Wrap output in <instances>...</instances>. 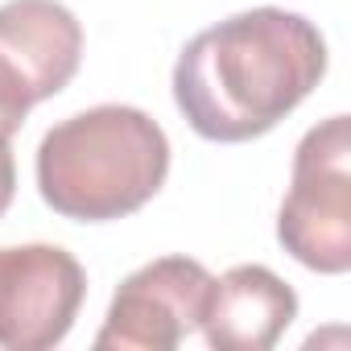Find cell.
<instances>
[{"label": "cell", "instance_id": "6da1fadb", "mask_svg": "<svg viewBox=\"0 0 351 351\" xmlns=\"http://www.w3.org/2000/svg\"><path fill=\"white\" fill-rule=\"evenodd\" d=\"M326 75V42L289 9H248L195 34L173 62L182 120L219 145L277 128Z\"/></svg>", "mask_w": 351, "mask_h": 351}, {"label": "cell", "instance_id": "5b68a950", "mask_svg": "<svg viewBox=\"0 0 351 351\" xmlns=\"http://www.w3.org/2000/svg\"><path fill=\"white\" fill-rule=\"evenodd\" d=\"M87 298L83 265L58 244L0 248V347L50 351L58 347Z\"/></svg>", "mask_w": 351, "mask_h": 351}, {"label": "cell", "instance_id": "52a82bcc", "mask_svg": "<svg viewBox=\"0 0 351 351\" xmlns=\"http://www.w3.org/2000/svg\"><path fill=\"white\" fill-rule=\"evenodd\" d=\"M298 318V293L265 265H236L215 277L203 339L211 351H269Z\"/></svg>", "mask_w": 351, "mask_h": 351}, {"label": "cell", "instance_id": "277c9868", "mask_svg": "<svg viewBox=\"0 0 351 351\" xmlns=\"http://www.w3.org/2000/svg\"><path fill=\"white\" fill-rule=\"evenodd\" d=\"M215 277L191 256H161L141 265L112 293L95 335L99 351H173L203 326Z\"/></svg>", "mask_w": 351, "mask_h": 351}, {"label": "cell", "instance_id": "ba28073f", "mask_svg": "<svg viewBox=\"0 0 351 351\" xmlns=\"http://www.w3.org/2000/svg\"><path fill=\"white\" fill-rule=\"evenodd\" d=\"M29 108H34V99H29L25 83H21L5 62H0V136H9V141H13V132L25 124Z\"/></svg>", "mask_w": 351, "mask_h": 351}, {"label": "cell", "instance_id": "7a4b0ae2", "mask_svg": "<svg viewBox=\"0 0 351 351\" xmlns=\"http://www.w3.org/2000/svg\"><path fill=\"white\" fill-rule=\"evenodd\" d=\"M169 173L165 128L128 104H99L58 120L38 145V191L50 211L108 223L141 211Z\"/></svg>", "mask_w": 351, "mask_h": 351}, {"label": "cell", "instance_id": "9c48e42d", "mask_svg": "<svg viewBox=\"0 0 351 351\" xmlns=\"http://www.w3.org/2000/svg\"><path fill=\"white\" fill-rule=\"evenodd\" d=\"M13 195H17V161L9 136H0V215L13 207Z\"/></svg>", "mask_w": 351, "mask_h": 351}, {"label": "cell", "instance_id": "3957f363", "mask_svg": "<svg viewBox=\"0 0 351 351\" xmlns=\"http://www.w3.org/2000/svg\"><path fill=\"white\" fill-rule=\"evenodd\" d=\"M347 116L314 124L298 153L289 195L277 215L281 248L314 273L351 269V169H347Z\"/></svg>", "mask_w": 351, "mask_h": 351}, {"label": "cell", "instance_id": "8992f818", "mask_svg": "<svg viewBox=\"0 0 351 351\" xmlns=\"http://www.w3.org/2000/svg\"><path fill=\"white\" fill-rule=\"evenodd\" d=\"M83 58V25L58 0H5L0 5V62L34 104L58 95Z\"/></svg>", "mask_w": 351, "mask_h": 351}]
</instances>
